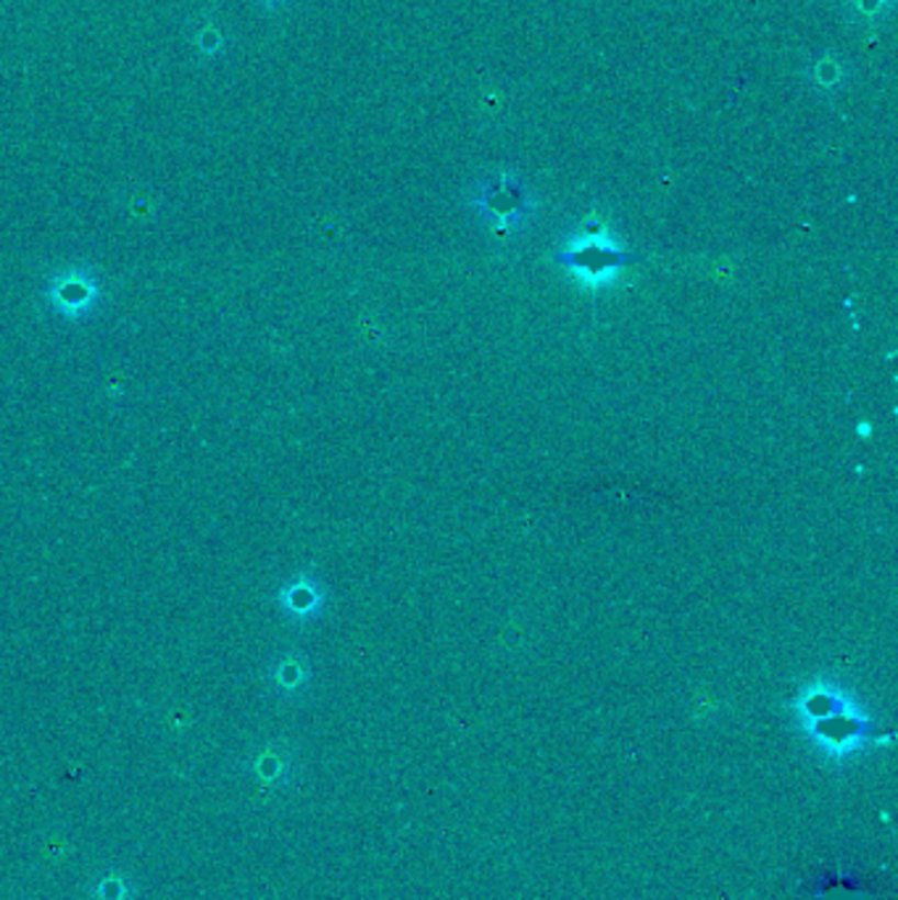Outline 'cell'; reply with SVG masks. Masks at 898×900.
<instances>
[{"label":"cell","instance_id":"3957f363","mask_svg":"<svg viewBox=\"0 0 898 900\" xmlns=\"http://www.w3.org/2000/svg\"><path fill=\"white\" fill-rule=\"evenodd\" d=\"M248 774L254 779H259L263 785V790H282L290 783V764L282 753L274 751H263L248 764Z\"/></svg>","mask_w":898,"mask_h":900},{"label":"cell","instance_id":"7a4b0ae2","mask_svg":"<svg viewBox=\"0 0 898 900\" xmlns=\"http://www.w3.org/2000/svg\"><path fill=\"white\" fill-rule=\"evenodd\" d=\"M85 898L88 900H137L141 898V888H137L135 877L127 875L119 866H105V869L96 871L88 879L85 888Z\"/></svg>","mask_w":898,"mask_h":900},{"label":"cell","instance_id":"6da1fadb","mask_svg":"<svg viewBox=\"0 0 898 900\" xmlns=\"http://www.w3.org/2000/svg\"><path fill=\"white\" fill-rule=\"evenodd\" d=\"M559 263L577 269L580 277H585L591 284L604 282L614 269L630 267V263H640L643 256L625 254V250H614L606 245L604 237H591V243L580 245L574 250H564L557 256Z\"/></svg>","mask_w":898,"mask_h":900}]
</instances>
